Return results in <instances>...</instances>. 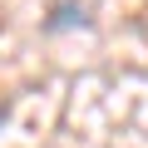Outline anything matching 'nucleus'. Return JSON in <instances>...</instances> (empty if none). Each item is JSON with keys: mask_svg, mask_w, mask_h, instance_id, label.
Wrapping results in <instances>:
<instances>
[{"mask_svg": "<svg viewBox=\"0 0 148 148\" xmlns=\"http://www.w3.org/2000/svg\"><path fill=\"white\" fill-rule=\"evenodd\" d=\"M74 25H89V15H84V5H54V15L45 20V30H74Z\"/></svg>", "mask_w": 148, "mask_h": 148, "instance_id": "nucleus-1", "label": "nucleus"}, {"mask_svg": "<svg viewBox=\"0 0 148 148\" xmlns=\"http://www.w3.org/2000/svg\"><path fill=\"white\" fill-rule=\"evenodd\" d=\"M5 119H10V109H5V104H0V128H5Z\"/></svg>", "mask_w": 148, "mask_h": 148, "instance_id": "nucleus-2", "label": "nucleus"}]
</instances>
